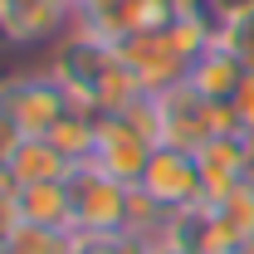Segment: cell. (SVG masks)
I'll return each mask as SVG.
<instances>
[{
  "label": "cell",
  "instance_id": "obj_1",
  "mask_svg": "<svg viewBox=\"0 0 254 254\" xmlns=\"http://www.w3.org/2000/svg\"><path fill=\"white\" fill-rule=\"evenodd\" d=\"M0 103H5V113L15 118V127H20L25 137H49V127L73 108L68 88H64L49 68L5 73V78H0Z\"/></svg>",
  "mask_w": 254,
  "mask_h": 254
},
{
  "label": "cell",
  "instance_id": "obj_2",
  "mask_svg": "<svg viewBox=\"0 0 254 254\" xmlns=\"http://www.w3.org/2000/svg\"><path fill=\"white\" fill-rule=\"evenodd\" d=\"M127 190L93 161H78L68 171V200H73V230L78 235H123L127 225Z\"/></svg>",
  "mask_w": 254,
  "mask_h": 254
},
{
  "label": "cell",
  "instance_id": "obj_3",
  "mask_svg": "<svg viewBox=\"0 0 254 254\" xmlns=\"http://www.w3.org/2000/svg\"><path fill=\"white\" fill-rule=\"evenodd\" d=\"M113 64H118V49H113L108 39H98V34L68 25V34H59V39L49 44V64H44V68L68 88L73 103H83V98L93 93V83L113 68Z\"/></svg>",
  "mask_w": 254,
  "mask_h": 254
},
{
  "label": "cell",
  "instance_id": "obj_4",
  "mask_svg": "<svg viewBox=\"0 0 254 254\" xmlns=\"http://www.w3.org/2000/svg\"><path fill=\"white\" fill-rule=\"evenodd\" d=\"M113 49H118V64H123L147 93H166V88L186 83L190 59L176 49V39L166 30H137V34H127V39H118Z\"/></svg>",
  "mask_w": 254,
  "mask_h": 254
},
{
  "label": "cell",
  "instance_id": "obj_5",
  "mask_svg": "<svg viewBox=\"0 0 254 254\" xmlns=\"http://www.w3.org/2000/svg\"><path fill=\"white\" fill-rule=\"evenodd\" d=\"M142 190L166 205V210H181V205H195L200 200V166H195V152H181V147H152V161L142 171Z\"/></svg>",
  "mask_w": 254,
  "mask_h": 254
},
{
  "label": "cell",
  "instance_id": "obj_6",
  "mask_svg": "<svg viewBox=\"0 0 254 254\" xmlns=\"http://www.w3.org/2000/svg\"><path fill=\"white\" fill-rule=\"evenodd\" d=\"M147 161H152V142H147V137H137V132L127 123H118V118H103V123H98V147H93V166L98 171H108V176L123 181V186H142Z\"/></svg>",
  "mask_w": 254,
  "mask_h": 254
},
{
  "label": "cell",
  "instance_id": "obj_7",
  "mask_svg": "<svg viewBox=\"0 0 254 254\" xmlns=\"http://www.w3.org/2000/svg\"><path fill=\"white\" fill-rule=\"evenodd\" d=\"M245 157H250V137H205L195 147V166H200V200L220 205L230 190L245 181Z\"/></svg>",
  "mask_w": 254,
  "mask_h": 254
},
{
  "label": "cell",
  "instance_id": "obj_8",
  "mask_svg": "<svg viewBox=\"0 0 254 254\" xmlns=\"http://www.w3.org/2000/svg\"><path fill=\"white\" fill-rule=\"evenodd\" d=\"M245 73H250V68H245V59H240V54L225 44L220 34H215V39H210V44L190 59L186 83L205 98V103H230V98H235V88L245 83Z\"/></svg>",
  "mask_w": 254,
  "mask_h": 254
},
{
  "label": "cell",
  "instance_id": "obj_9",
  "mask_svg": "<svg viewBox=\"0 0 254 254\" xmlns=\"http://www.w3.org/2000/svg\"><path fill=\"white\" fill-rule=\"evenodd\" d=\"M157 103H161V142L181 147V152H195L205 142V98L190 83H176V88L157 93Z\"/></svg>",
  "mask_w": 254,
  "mask_h": 254
},
{
  "label": "cell",
  "instance_id": "obj_10",
  "mask_svg": "<svg viewBox=\"0 0 254 254\" xmlns=\"http://www.w3.org/2000/svg\"><path fill=\"white\" fill-rule=\"evenodd\" d=\"M20 220L25 225H49V230H73V200H68V181H39V186L15 190Z\"/></svg>",
  "mask_w": 254,
  "mask_h": 254
},
{
  "label": "cell",
  "instance_id": "obj_11",
  "mask_svg": "<svg viewBox=\"0 0 254 254\" xmlns=\"http://www.w3.org/2000/svg\"><path fill=\"white\" fill-rule=\"evenodd\" d=\"M73 161L64 157L49 137H25L20 152L10 157V181L15 186H39V181H68Z\"/></svg>",
  "mask_w": 254,
  "mask_h": 254
},
{
  "label": "cell",
  "instance_id": "obj_12",
  "mask_svg": "<svg viewBox=\"0 0 254 254\" xmlns=\"http://www.w3.org/2000/svg\"><path fill=\"white\" fill-rule=\"evenodd\" d=\"M98 123L103 118H93V113H83V108H68L59 123L49 127V142L59 147L64 157L73 161H93V147H98Z\"/></svg>",
  "mask_w": 254,
  "mask_h": 254
},
{
  "label": "cell",
  "instance_id": "obj_13",
  "mask_svg": "<svg viewBox=\"0 0 254 254\" xmlns=\"http://www.w3.org/2000/svg\"><path fill=\"white\" fill-rule=\"evenodd\" d=\"M10 254H73V230H49V225H15Z\"/></svg>",
  "mask_w": 254,
  "mask_h": 254
},
{
  "label": "cell",
  "instance_id": "obj_14",
  "mask_svg": "<svg viewBox=\"0 0 254 254\" xmlns=\"http://www.w3.org/2000/svg\"><path fill=\"white\" fill-rule=\"evenodd\" d=\"M215 210H220V220L230 225L240 240H250V235H254V186H250V181H240Z\"/></svg>",
  "mask_w": 254,
  "mask_h": 254
},
{
  "label": "cell",
  "instance_id": "obj_15",
  "mask_svg": "<svg viewBox=\"0 0 254 254\" xmlns=\"http://www.w3.org/2000/svg\"><path fill=\"white\" fill-rule=\"evenodd\" d=\"M205 137H245L230 103H205Z\"/></svg>",
  "mask_w": 254,
  "mask_h": 254
},
{
  "label": "cell",
  "instance_id": "obj_16",
  "mask_svg": "<svg viewBox=\"0 0 254 254\" xmlns=\"http://www.w3.org/2000/svg\"><path fill=\"white\" fill-rule=\"evenodd\" d=\"M230 108H235V118H240V132H245V137H254V73H245V83L235 88Z\"/></svg>",
  "mask_w": 254,
  "mask_h": 254
},
{
  "label": "cell",
  "instance_id": "obj_17",
  "mask_svg": "<svg viewBox=\"0 0 254 254\" xmlns=\"http://www.w3.org/2000/svg\"><path fill=\"white\" fill-rule=\"evenodd\" d=\"M20 142H25V132L15 127V118H10L5 103H0V171H10V157L20 152Z\"/></svg>",
  "mask_w": 254,
  "mask_h": 254
},
{
  "label": "cell",
  "instance_id": "obj_18",
  "mask_svg": "<svg viewBox=\"0 0 254 254\" xmlns=\"http://www.w3.org/2000/svg\"><path fill=\"white\" fill-rule=\"evenodd\" d=\"M73 254H118V235H78L73 230Z\"/></svg>",
  "mask_w": 254,
  "mask_h": 254
},
{
  "label": "cell",
  "instance_id": "obj_19",
  "mask_svg": "<svg viewBox=\"0 0 254 254\" xmlns=\"http://www.w3.org/2000/svg\"><path fill=\"white\" fill-rule=\"evenodd\" d=\"M15 225H20V205H15V190H0V245H10Z\"/></svg>",
  "mask_w": 254,
  "mask_h": 254
},
{
  "label": "cell",
  "instance_id": "obj_20",
  "mask_svg": "<svg viewBox=\"0 0 254 254\" xmlns=\"http://www.w3.org/2000/svg\"><path fill=\"white\" fill-rule=\"evenodd\" d=\"M152 254H190V250H181V245H171V240H152Z\"/></svg>",
  "mask_w": 254,
  "mask_h": 254
},
{
  "label": "cell",
  "instance_id": "obj_21",
  "mask_svg": "<svg viewBox=\"0 0 254 254\" xmlns=\"http://www.w3.org/2000/svg\"><path fill=\"white\" fill-rule=\"evenodd\" d=\"M0 254H10V250H5V245H0Z\"/></svg>",
  "mask_w": 254,
  "mask_h": 254
}]
</instances>
